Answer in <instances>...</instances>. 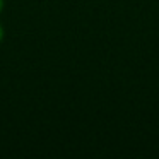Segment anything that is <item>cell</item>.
Segmentation results:
<instances>
[{"instance_id":"cell-1","label":"cell","mask_w":159,"mask_h":159,"mask_svg":"<svg viewBox=\"0 0 159 159\" xmlns=\"http://www.w3.org/2000/svg\"><path fill=\"white\" fill-rule=\"evenodd\" d=\"M0 38H2V29H0Z\"/></svg>"},{"instance_id":"cell-2","label":"cell","mask_w":159,"mask_h":159,"mask_svg":"<svg viewBox=\"0 0 159 159\" xmlns=\"http://www.w3.org/2000/svg\"><path fill=\"white\" fill-rule=\"evenodd\" d=\"M0 5H2V0H0Z\"/></svg>"}]
</instances>
